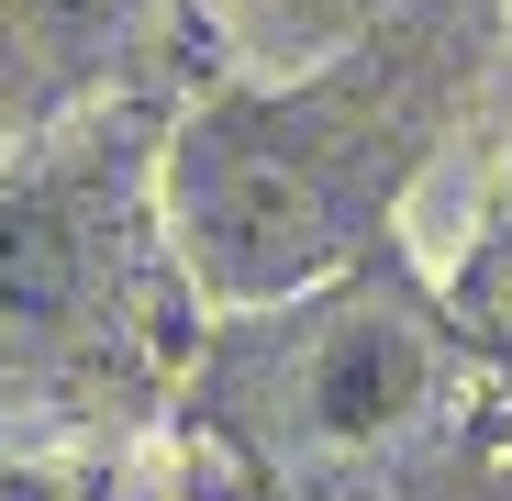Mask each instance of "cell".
I'll return each mask as SVG.
<instances>
[{
  "label": "cell",
  "instance_id": "2",
  "mask_svg": "<svg viewBox=\"0 0 512 501\" xmlns=\"http://www.w3.org/2000/svg\"><path fill=\"white\" fill-rule=\"evenodd\" d=\"M479 357L401 245L268 312H212L179 379L190 501H512Z\"/></svg>",
  "mask_w": 512,
  "mask_h": 501
},
{
  "label": "cell",
  "instance_id": "5",
  "mask_svg": "<svg viewBox=\"0 0 512 501\" xmlns=\"http://www.w3.org/2000/svg\"><path fill=\"white\" fill-rule=\"evenodd\" d=\"M446 312L468 334V357L490 379H512V156H501V190H490V223L468 245V268L446 279Z\"/></svg>",
  "mask_w": 512,
  "mask_h": 501
},
{
  "label": "cell",
  "instance_id": "6",
  "mask_svg": "<svg viewBox=\"0 0 512 501\" xmlns=\"http://www.w3.org/2000/svg\"><path fill=\"white\" fill-rule=\"evenodd\" d=\"M0 501H112V479L56 457V446H12L0 435Z\"/></svg>",
  "mask_w": 512,
  "mask_h": 501
},
{
  "label": "cell",
  "instance_id": "1",
  "mask_svg": "<svg viewBox=\"0 0 512 501\" xmlns=\"http://www.w3.org/2000/svg\"><path fill=\"white\" fill-rule=\"evenodd\" d=\"M479 45L490 0H390L323 67L190 101L156 145V212L190 290L212 312H268L379 257L479 90Z\"/></svg>",
  "mask_w": 512,
  "mask_h": 501
},
{
  "label": "cell",
  "instance_id": "3",
  "mask_svg": "<svg viewBox=\"0 0 512 501\" xmlns=\"http://www.w3.org/2000/svg\"><path fill=\"white\" fill-rule=\"evenodd\" d=\"M145 112L0 145V435H123L201 357V290L156 212Z\"/></svg>",
  "mask_w": 512,
  "mask_h": 501
},
{
  "label": "cell",
  "instance_id": "4",
  "mask_svg": "<svg viewBox=\"0 0 512 501\" xmlns=\"http://www.w3.org/2000/svg\"><path fill=\"white\" fill-rule=\"evenodd\" d=\"M190 0H0V145L90 123Z\"/></svg>",
  "mask_w": 512,
  "mask_h": 501
}]
</instances>
